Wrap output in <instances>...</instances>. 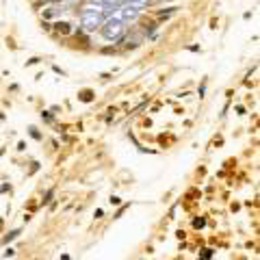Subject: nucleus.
Here are the masks:
<instances>
[{
    "label": "nucleus",
    "instance_id": "nucleus-1",
    "mask_svg": "<svg viewBox=\"0 0 260 260\" xmlns=\"http://www.w3.org/2000/svg\"><path fill=\"white\" fill-rule=\"evenodd\" d=\"M83 26H85L87 31H93V28H98L100 26V11H95V9H85L83 11Z\"/></svg>",
    "mask_w": 260,
    "mask_h": 260
},
{
    "label": "nucleus",
    "instance_id": "nucleus-2",
    "mask_svg": "<svg viewBox=\"0 0 260 260\" xmlns=\"http://www.w3.org/2000/svg\"><path fill=\"white\" fill-rule=\"evenodd\" d=\"M102 35H104L106 39H119V37L124 35V26H122V22L111 20L106 26H102Z\"/></svg>",
    "mask_w": 260,
    "mask_h": 260
},
{
    "label": "nucleus",
    "instance_id": "nucleus-3",
    "mask_svg": "<svg viewBox=\"0 0 260 260\" xmlns=\"http://www.w3.org/2000/svg\"><path fill=\"white\" fill-rule=\"evenodd\" d=\"M52 28H54V33H56V35H61V37H67V35H72V33H74V28H72V24H70V22H54V24H52Z\"/></svg>",
    "mask_w": 260,
    "mask_h": 260
},
{
    "label": "nucleus",
    "instance_id": "nucleus-4",
    "mask_svg": "<svg viewBox=\"0 0 260 260\" xmlns=\"http://www.w3.org/2000/svg\"><path fill=\"white\" fill-rule=\"evenodd\" d=\"M78 100L80 102H93L95 100V93L91 89H83V91H78Z\"/></svg>",
    "mask_w": 260,
    "mask_h": 260
},
{
    "label": "nucleus",
    "instance_id": "nucleus-5",
    "mask_svg": "<svg viewBox=\"0 0 260 260\" xmlns=\"http://www.w3.org/2000/svg\"><path fill=\"white\" fill-rule=\"evenodd\" d=\"M17 234H20V232H17V230H15V232H11V234H9V236H4V243H9V241H13V238H15V236H17Z\"/></svg>",
    "mask_w": 260,
    "mask_h": 260
},
{
    "label": "nucleus",
    "instance_id": "nucleus-6",
    "mask_svg": "<svg viewBox=\"0 0 260 260\" xmlns=\"http://www.w3.org/2000/svg\"><path fill=\"white\" fill-rule=\"evenodd\" d=\"M31 137H33V139H37V141L41 139V134L37 132V128H31Z\"/></svg>",
    "mask_w": 260,
    "mask_h": 260
},
{
    "label": "nucleus",
    "instance_id": "nucleus-7",
    "mask_svg": "<svg viewBox=\"0 0 260 260\" xmlns=\"http://www.w3.org/2000/svg\"><path fill=\"white\" fill-rule=\"evenodd\" d=\"M52 195H54V191H52V189H50V191H48V193H46V200H43V204H48V202H50V200H52Z\"/></svg>",
    "mask_w": 260,
    "mask_h": 260
},
{
    "label": "nucleus",
    "instance_id": "nucleus-8",
    "mask_svg": "<svg viewBox=\"0 0 260 260\" xmlns=\"http://www.w3.org/2000/svg\"><path fill=\"white\" fill-rule=\"evenodd\" d=\"M108 202H111V204H113V206H119V204H122V200H119V197H115V195H113V197H111V200H108Z\"/></svg>",
    "mask_w": 260,
    "mask_h": 260
},
{
    "label": "nucleus",
    "instance_id": "nucleus-9",
    "mask_svg": "<svg viewBox=\"0 0 260 260\" xmlns=\"http://www.w3.org/2000/svg\"><path fill=\"white\" fill-rule=\"evenodd\" d=\"M204 223H206L204 219H195V221H193V225H195V228H204Z\"/></svg>",
    "mask_w": 260,
    "mask_h": 260
},
{
    "label": "nucleus",
    "instance_id": "nucleus-10",
    "mask_svg": "<svg viewBox=\"0 0 260 260\" xmlns=\"http://www.w3.org/2000/svg\"><path fill=\"white\" fill-rule=\"evenodd\" d=\"M104 54H115V48H102Z\"/></svg>",
    "mask_w": 260,
    "mask_h": 260
},
{
    "label": "nucleus",
    "instance_id": "nucleus-11",
    "mask_svg": "<svg viewBox=\"0 0 260 260\" xmlns=\"http://www.w3.org/2000/svg\"><path fill=\"white\" fill-rule=\"evenodd\" d=\"M7 191H11V186H9V184H2V186H0V193H7Z\"/></svg>",
    "mask_w": 260,
    "mask_h": 260
},
{
    "label": "nucleus",
    "instance_id": "nucleus-12",
    "mask_svg": "<svg viewBox=\"0 0 260 260\" xmlns=\"http://www.w3.org/2000/svg\"><path fill=\"white\" fill-rule=\"evenodd\" d=\"M37 63H39V59H37V56H35V59H31V61H28V63H26V65H37Z\"/></svg>",
    "mask_w": 260,
    "mask_h": 260
},
{
    "label": "nucleus",
    "instance_id": "nucleus-13",
    "mask_svg": "<svg viewBox=\"0 0 260 260\" xmlns=\"http://www.w3.org/2000/svg\"><path fill=\"white\" fill-rule=\"evenodd\" d=\"M17 150H20V152H22V150H26V143H24V141H20V143H17Z\"/></svg>",
    "mask_w": 260,
    "mask_h": 260
}]
</instances>
